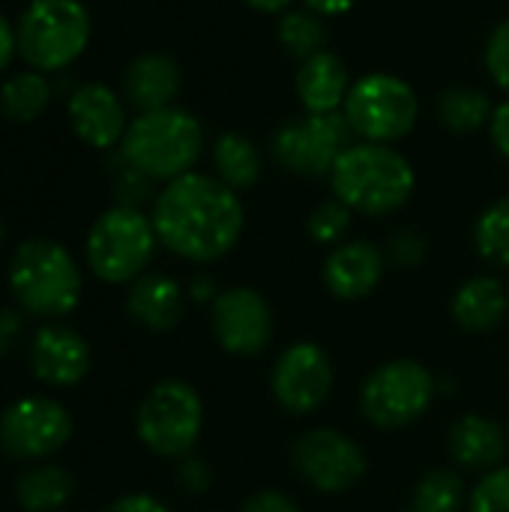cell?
I'll return each instance as SVG.
<instances>
[{
    "instance_id": "obj_1",
    "label": "cell",
    "mask_w": 509,
    "mask_h": 512,
    "mask_svg": "<svg viewBox=\"0 0 509 512\" xmlns=\"http://www.w3.org/2000/svg\"><path fill=\"white\" fill-rule=\"evenodd\" d=\"M153 228L159 243L183 261L213 264L225 258L246 225L240 195L219 177L189 171L156 195Z\"/></svg>"
},
{
    "instance_id": "obj_2",
    "label": "cell",
    "mask_w": 509,
    "mask_h": 512,
    "mask_svg": "<svg viewBox=\"0 0 509 512\" xmlns=\"http://www.w3.org/2000/svg\"><path fill=\"white\" fill-rule=\"evenodd\" d=\"M333 195L363 216H387L402 210L417 186L411 162L390 144H351L330 171Z\"/></svg>"
},
{
    "instance_id": "obj_3",
    "label": "cell",
    "mask_w": 509,
    "mask_h": 512,
    "mask_svg": "<svg viewBox=\"0 0 509 512\" xmlns=\"http://www.w3.org/2000/svg\"><path fill=\"white\" fill-rule=\"evenodd\" d=\"M9 288L36 318H66L81 300V270L72 252L51 237L24 240L9 261Z\"/></svg>"
},
{
    "instance_id": "obj_4",
    "label": "cell",
    "mask_w": 509,
    "mask_h": 512,
    "mask_svg": "<svg viewBox=\"0 0 509 512\" xmlns=\"http://www.w3.org/2000/svg\"><path fill=\"white\" fill-rule=\"evenodd\" d=\"M204 150L198 117L183 108H159L138 114L120 141V156L150 180H177L192 171Z\"/></svg>"
},
{
    "instance_id": "obj_5",
    "label": "cell",
    "mask_w": 509,
    "mask_h": 512,
    "mask_svg": "<svg viewBox=\"0 0 509 512\" xmlns=\"http://www.w3.org/2000/svg\"><path fill=\"white\" fill-rule=\"evenodd\" d=\"M93 21L81 0H30L15 24L18 54L36 72L69 69L90 45Z\"/></svg>"
},
{
    "instance_id": "obj_6",
    "label": "cell",
    "mask_w": 509,
    "mask_h": 512,
    "mask_svg": "<svg viewBox=\"0 0 509 512\" xmlns=\"http://www.w3.org/2000/svg\"><path fill=\"white\" fill-rule=\"evenodd\" d=\"M159 237L153 219L138 207L114 204L87 231V264L90 273L108 285H126L147 273L156 255Z\"/></svg>"
},
{
    "instance_id": "obj_7",
    "label": "cell",
    "mask_w": 509,
    "mask_h": 512,
    "mask_svg": "<svg viewBox=\"0 0 509 512\" xmlns=\"http://www.w3.org/2000/svg\"><path fill=\"white\" fill-rule=\"evenodd\" d=\"M138 441L162 459H186L192 456L201 432H204V402L201 393L180 381L165 378L141 399L135 414Z\"/></svg>"
},
{
    "instance_id": "obj_8",
    "label": "cell",
    "mask_w": 509,
    "mask_h": 512,
    "mask_svg": "<svg viewBox=\"0 0 509 512\" xmlns=\"http://www.w3.org/2000/svg\"><path fill=\"white\" fill-rule=\"evenodd\" d=\"M342 117L357 138L372 144H393L417 126L420 99L405 78L393 72H369L351 84Z\"/></svg>"
},
{
    "instance_id": "obj_9",
    "label": "cell",
    "mask_w": 509,
    "mask_h": 512,
    "mask_svg": "<svg viewBox=\"0 0 509 512\" xmlns=\"http://www.w3.org/2000/svg\"><path fill=\"white\" fill-rule=\"evenodd\" d=\"M435 378L417 360H390L369 372L360 387L363 417L384 432L417 423L435 402Z\"/></svg>"
},
{
    "instance_id": "obj_10",
    "label": "cell",
    "mask_w": 509,
    "mask_h": 512,
    "mask_svg": "<svg viewBox=\"0 0 509 512\" xmlns=\"http://www.w3.org/2000/svg\"><path fill=\"white\" fill-rule=\"evenodd\" d=\"M291 465L297 477L321 495L351 492L366 474L363 447L339 429H309L291 447Z\"/></svg>"
},
{
    "instance_id": "obj_11",
    "label": "cell",
    "mask_w": 509,
    "mask_h": 512,
    "mask_svg": "<svg viewBox=\"0 0 509 512\" xmlns=\"http://www.w3.org/2000/svg\"><path fill=\"white\" fill-rule=\"evenodd\" d=\"M351 126L336 114H306L273 135V159L300 177H330L336 159L351 147Z\"/></svg>"
},
{
    "instance_id": "obj_12",
    "label": "cell",
    "mask_w": 509,
    "mask_h": 512,
    "mask_svg": "<svg viewBox=\"0 0 509 512\" xmlns=\"http://www.w3.org/2000/svg\"><path fill=\"white\" fill-rule=\"evenodd\" d=\"M72 438L69 411L48 396H27L0 414V447L21 462H39Z\"/></svg>"
},
{
    "instance_id": "obj_13",
    "label": "cell",
    "mask_w": 509,
    "mask_h": 512,
    "mask_svg": "<svg viewBox=\"0 0 509 512\" xmlns=\"http://www.w3.org/2000/svg\"><path fill=\"white\" fill-rule=\"evenodd\" d=\"M336 369L330 354L315 342L288 345L270 369V393L276 405L294 417L315 414L333 393Z\"/></svg>"
},
{
    "instance_id": "obj_14",
    "label": "cell",
    "mask_w": 509,
    "mask_h": 512,
    "mask_svg": "<svg viewBox=\"0 0 509 512\" xmlns=\"http://www.w3.org/2000/svg\"><path fill=\"white\" fill-rule=\"evenodd\" d=\"M210 330L225 354L255 357L273 339V309L255 288H225L210 303Z\"/></svg>"
},
{
    "instance_id": "obj_15",
    "label": "cell",
    "mask_w": 509,
    "mask_h": 512,
    "mask_svg": "<svg viewBox=\"0 0 509 512\" xmlns=\"http://www.w3.org/2000/svg\"><path fill=\"white\" fill-rule=\"evenodd\" d=\"M69 126L72 132L96 150H111L120 147L123 135H126V108L123 99L99 81H87L81 87L72 90L69 105Z\"/></svg>"
},
{
    "instance_id": "obj_16",
    "label": "cell",
    "mask_w": 509,
    "mask_h": 512,
    "mask_svg": "<svg viewBox=\"0 0 509 512\" xmlns=\"http://www.w3.org/2000/svg\"><path fill=\"white\" fill-rule=\"evenodd\" d=\"M30 369L48 387H75L90 372V345L63 324H45L30 342Z\"/></svg>"
},
{
    "instance_id": "obj_17",
    "label": "cell",
    "mask_w": 509,
    "mask_h": 512,
    "mask_svg": "<svg viewBox=\"0 0 509 512\" xmlns=\"http://www.w3.org/2000/svg\"><path fill=\"white\" fill-rule=\"evenodd\" d=\"M387 255L369 240H345L324 261V285L339 300H363L384 279Z\"/></svg>"
},
{
    "instance_id": "obj_18",
    "label": "cell",
    "mask_w": 509,
    "mask_h": 512,
    "mask_svg": "<svg viewBox=\"0 0 509 512\" xmlns=\"http://www.w3.org/2000/svg\"><path fill=\"white\" fill-rule=\"evenodd\" d=\"M186 297L189 294L183 291V285L177 279L162 276V273H144L129 288L126 312L135 324H141L153 333H168L183 321Z\"/></svg>"
},
{
    "instance_id": "obj_19",
    "label": "cell",
    "mask_w": 509,
    "mask_h": 512,
    "mask_svg": "<svg viewBox=\"0 0 509 512\" xmlns=\"http://www.w3.org/2000/svg\"><path fill=\"white\" fill-rule=\"evenodd\" d=\"M180 84H183V72H180L177 60L168 54H159V51L135 57L123 75L126 102L132 108H138V114L171 108L180 93Z\"/></svg>"
},
{
    "instance_id": "obj_20",
    "label": "cell",
    "mask_w": 509,
    "mask_h": 512,
    "mask_svg": "<svg viewBox=\"0 0 509 512\" xmlns=\"http://www.w3.org/2000/svg\"><path fill=\"white\" fill-rule=\"evenodd\" d=\"M447 447L459 468L489 474V471L501 468V462L507 456L509 438L492 417L465 414L450 426Z\"/></svg>"
},
{
    "instance_id": "obj_21",
    "label": "cell",
    "mask_w": 509,
    "mask_h": 512,
    "mask_svg": "<svg viewBox=\"0 0 509 512\" xmlns=\"http://www.w3.org/2000/svg\"><path fill=\"white\" fill-rule=\"evenodd\" d=\"M294 87L306 114H336L351 90L348 66L339 54L321 51L306 63H300Z\"/></svg>"
},
{
    "instance_id": "obj_22",
    "label": "cell",
    "mask_w": 509,
    "mask_h": 512,
    "mask_svg": "<svg viewBox=\"0 0 509 512\" xmlns=\"http://www.w3.org/2000/svg\"><path fill=\"white\" fill-rule=\"evenodd\" d=\"M453 321L468 333H489L504 324L509 312V294L501 279L474 276L468 279L450 303Z\"/></svg>"
},
{
    "instance_id": "obj_23",
    "label": "cell",
    "mask_w": 509,
    "mask_h": 512,
    "mask_svg": "<svg viewBox=\"0 0 509 512\" xmlns=\"http://www.w3.org/2000/svg\"><path fill=\"white\" fill-rule=\"evenodd\" d=\"M213 168H216V177L228 189L243 192L261 180L264 159H261V150L255 147V141H249L240 132H225L213 144Z\"/></svg>"
},
{
    "instance_id": "obj_24",
    "label": "cell",
    "mask_w": 509,
    "mask_h": 512,
    "mask_svg": "<svg viewBox=\"0 0 509 512\" xmlns=\"http://www.w3.org/2000/svg\"><path fill=\"white\" fill-rule=\"evenodd\" d=\"M75 492L69 471L57 465H36L15 483V501L24 512H57Z\"/></svg>"
},
{
    "instance_id": "obj_25",
    "label": "cell",
    "mask_w": 509,
    "mask_h": 512,
    "mask_svg": "<svg viewBox=\"0 0 509 512\" xmlns=\"http://www.w3.org/2000/svg\"><path fill=\"white\" fill-rule=\"evenodd\" d=\"M51 105V81L45 72L24 69L6 78L0 87V111L12 123H33Z\"/></svg>"
},
{
    "instance_id": "obj_26",
    "label": "cell",
    "mask_w": 509,
    "mask_h": 512,
    "mask_svg": "<svg viewBox=\"0 0 509 512\" xmlns=\"http://www.w3.org/2000/svg\"><path fill=\"white\" fill-rule=\"evenodd\" d=\"M492 102L477 87H450L438 99V117L450 132L468 135L492 120Z\"/></svg>"
},
{
    "instance_id": "obj_27",
    "label": "cell",
    "mask_w": 509,
    "mask_h": 512,
    "mask_svg": "<svg viewBox=\"0 0 509 512\" xmlns=\"http://www.w3.org/2000/svg\"><path fill=\"white\" fill-rule=\"evenodd\" d=\"M279 45L288 57L306 63L309 57L327 51V27L321 21V15L309 12V9H291L279 18L276 27Z\"/></svg>"
},
{
    "instance_id": "obj_28",
    "label": "cell",
    "mask_w": 509,
    "mask_h": 512,
    "mask_svg": "<svg viewBox=\"0 0 509 512\" xmlns=\"http://www.w3.org/2000/svg\"><path fill=\"white\" fill-rule=\"evenodd\" d=\"M468 504V489L459 471L435 468L429 471L414 492V512H459Z\"/></svg>"
},
{
    "instance_id": "obj_29",
    "label": "cell",
    "mask_w": 509,
    "mask_h": 512,
    "mask_svg": "<svg viewBox=\"0 0 509 512\" xmlns=\"http://www.w3.org/2000/svg\"><path fill=\"white\" fill-rule=\"evenodd\" d=\"M474 246L489 264L509 267V198L489 204L480 213L474 225Z\"/></svg>"
},
{
    "instance_id": "obj_30",
    "label": "cell",
    "mask_w": 509,
    "mask_h": 512,
    "mask_svg": "<svg viewBox=\"0 0 509 512\" xmlns=\"http://www.w3.org/2000/svg\"><path fill=\"white\" fill-rule=\"evenodd\" d=\"M351 219H354V210L345 207L339 198L333 201H324L318 204L312 213H309V222H306V231L315 243L321 246H339L345 243L348 231H351Z\"/></svg>"
},
{
    "instance_id": "obj_31",
    "label": "cell",
    "mask_w": 509,
    "mask_h": 512,
    "mask_svg": "<svg viewBox=\"0 0 509 512\" xmlns=\"http://www.w3.org/2000/svg\"><path fill=\"white\" fill-rule=\"evenodd\" d=\"M468 512H509V465L480 477L468 495Z\"/></svg>"
},
{
    "instance_id": "obj_32",
    "label": "cell",
    "mask_w": 509,
    "mask_h": 512,
    "mask_svg": "<svg viewBox=\"0 0 509 512\" xmlns=\"http://www.w3.org/2000/svg\"><path fill=\"white\" fill-rule=\"evenodd\" d=\"M111 186H114V195H117V204L123 207H138L150 198V186L153 180L147 174H141L135 165H129L120 153L114 159V168H111Z\"/></svg>"
},
{
    "instance_id": "obj_33",
    "label": "cell",
    "mask_w": 509,
    "mask_h": 512,
    "mask_svg": "<svg viewBox=\"0 0 509 512\" xmlns=\"http://www.w3.org/2000/svg\"><path fill=\"white\" fill-rule=\"evenodd\" d=\"M486 69L492 81L509 93V18L492 30L486 42Z\"/></svg>"
},
{
    "instance_id": "obj_34",
    "label": "cell",
    "mask_w": 509,
    "mask_h": 512,
    "mask_svg": "<svg viewBox=\"0 0 509 512\" xmlns=\"http://www.w3.org/2000/svg\"><path fill=\"white\" fill-rule=\"evenodd\" d=\"M426 240L417 231H396L387 240V261H393L396 267H420L426 261Z\"/></svg>"
},
{
    "instance_id": "obj_35",
    "label": "cell",
    "mask_w": 509,
    "mask_h": 512,
    "mask_svg": "<svg viewBox=\"0 0 509 512\" xmlns=\"http://www.w3.org/2000/svg\"><path fill=\"white\" fill-rule=\"evenodd\" d=\"M177 483L189 492V495H204L213 486V471L204 459L198 456H186L177 465Z\"/></svg>"
},
{
    "instance_id": "obj_36",
    "label": "cell",
    "mask_w": 509,
    "mask_h": 512,
    "mask_svg": "<svg viewBox=\"0 0 509 512\" xmlns=\"http://www.w3.org/2000/svg\"><path fill=\"white\" fill-rule=\"evenodd\" d=\"M240 512H303V510H300V504H297L291 495H285V492H279V489H258V492H252V495L243 501Z\"/></svg>"
},
{
    "instance_id": "obj_37",
    "label": "cell",
    "mask_w": 509,
    "mask_h": 512,
    "mask_svg": "<svg viewBox=\"0 0 509 512\" xmlns=\"http://www.w3.org/2000/svg\"><path fill=\"white\" fill-rule=\"evenodd\" d=\"M105 512H171V510H168L159 498H153V495L132 492V495L117 498L111 507H105Z\"/></svg>"
},
{
    "instance_id": "obj_38",
    "label": "cell",
    "mask_w": 509,
    "mask_h": 512,
    "mask_svg": "<svg viewBox=\"0 0 509 512\" xmlns=\"http://www.w3.org/2000/svg\"><path fill=\"white\" fill-rule=\"evenodd\" d=\"M489 135L498 147V153L509 159V99L501 102L495 111H492V120H489Z\"/></svg>"
},
{
    "instance_id": "obj_39",
    "label": "cell",
    "mask_w": 509,
    "mask_h": 512,
    "mask_svg": "<svg viewBox=\"0 0 509 512\" xmlns=\"http://www.w3.org/2000/svg\"><path fill=\"white\" fill-rule=\"evenodd\" d=\"M21 336V315L12 309H0V354H6Z\"/></svg>"
},
{
    "instance_id": "obj_40",
    "label": "cell",
    "mask_w": 509,
    "mask_h": 512,
    "mask_svg": "<svg viewBox=\"0 0 509 512\" xmlns=\"http://www.w3.org/2000/svg\"><path fill=\"white\" fill-rule=\"evenodd\" d=\"M15 51H18V39H15V27L6 21V15L0 12V72L12 63V57H15Z\"/></svg>"
},
{
    "instance_id": "obj_41",
    "label": "cell",
    "mask_w": 509,
    "mask_h": 512,
    "mask_svg": "<svg viewBox=\"0 0 509 512\" xmlns=\"http://www.w3.org/2000/svg\"><path fill=\"white\" fill-rule=\"evenodd\" d=\"M309 12L321 15V18H336V15H345L354 9L357 0H303Z\"/></svg>"
},
{
    "instance_id": "obj_42",
    "label": "cell",
    "mask_w": 509,
    "mask_h": 512,
    "mask_svg": "<svg viewBox=\"0 0 509 512\" xmlns=\"http://www.w3.org/2000/svg\"><path fill=\"white\" fill-rule=\"evenodd\" d=\"M195 303H213L216 297H219V288H216V282L210 279V276H195L192 282H189V291H186Z\"/></svg>"
},
{
    "instance_id": "obj_43",
    "label": "cell",
    "mask_w": 509,
    "mask_h": 512,
    "mask_svg": "<svg viewBox=\"0 0 509 512\" xmlns=\"http://www.w3.org/2000/svg\"><path fill=\"white\" fill-rule=\"evenodd\" d=\"M246 6H252L255 12H282L291 6V0H243Z\"/></svg>"
},
{
    "instance_id": "obj_44",
    "label": "cell",
    "mask_w": 509,
    "mask_h": 512,
    "mask_svg": "<svg viewBox=\"0 0 509 512\" xmlns=\"http://www.w3.org/2000/svg\"><path fill=\"white\" fill-rule=\"evenodd\" d=\"M0 243H3V222H0Z\"/></svg>"
},
{
    "instance_id": "obj_45",
    "label": "cell",
    "mask_w": 509,
    "mask_h": 512,
    "mask_svg": "<svg viewBox=\"0 0 509 512\" xmlns=\"http://www.w3.org/2000/svg\"><path fill=\"white\" fill-rule=\"evenodd\" d=\"M408 512H414V510H408Z\"/></svg>"
}]
</instances>
